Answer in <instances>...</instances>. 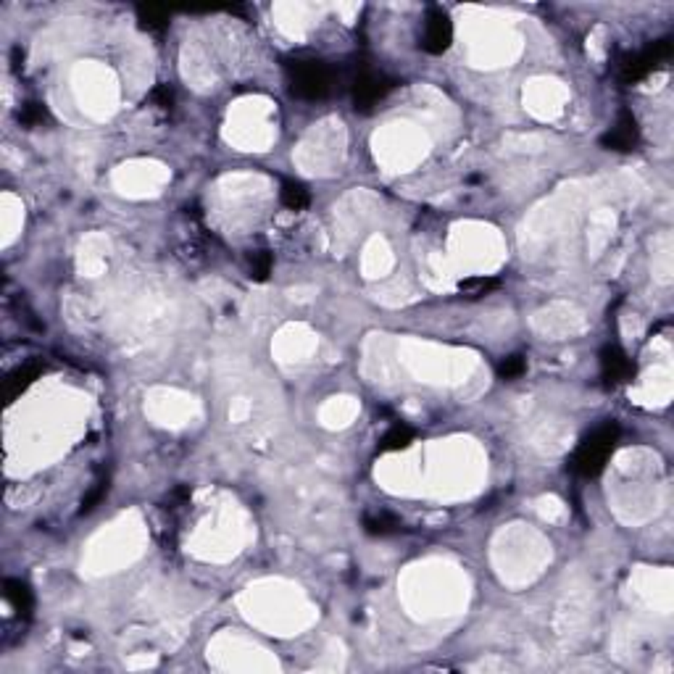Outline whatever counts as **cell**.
Returning a JSON list of instances; mask_svg holds the SVG:
<instances>
[{"instance_id":"6da1fadb","label":"cell","mask_w":674,"mask_h":674,"mask_svg":"<svg viewBox=\"0 0 674 674\" xmlns=\"http://www.w3.org/2000/svg\"><path fill=\"white\" fill-rule=\"evenodd\" d=\"M617 437H619V429L614 425H606L600 427V429H596V432L575 451L572 469H575L577 474H585V477L598 474L600 469H603V464H606L609 453L614 451V446H617Z\"/></svg>"},{"instance_id":"7a4b0ae2","label":"cell","mask_w":674,"mask_h":674,"mask_svg":"<svg viewBox=\"0 0 674 674\" xmlns=\"http://www.w3.org/2000/svg\"><path fill=\"white\" fill-rule=\"evenodd\" d=\"M293 88L303 98H322L329 90V76L319 64H298L295 66Z\"/></svg>"},{"instance_id":"3957f363","label":"cell","mask_w":674,"mask_h":674,"mask_svg":"<svg viewBox=\"0 0 674 674\" xmlns=\"http://www.w3.org/2000/svg\"><path fill=\"white\" fill-rule=\"evenodd\" d=\"M666 55H669V40L653 43L648 50L632 55L630 61L624 64V79H640V76H645L648 71H653L656 66L661 64Z\"/></svg>"},{"instance_id":"277c9868","label":"cell","mask_w":674,"mask_h":674,"mask_svg":"<svg viewBox=\"0 0 674 674\" xmlns=\"http://www.w3.org/2000/svg\"><path fill=\"white\" fill-rule=\"evenodd\" d=\"M451 34H453V29H451V22H448L446 13L443 11L429 13L427 27H425V48L427 50H429V53H443L448 45H451Z\"/></svg>"},{"instance_id":"5b68a950","label":"cell","mask_w":674,"mask_h":674,"mask_svg":"<svg viewBox=\"0 0 674 674\" xmlns=\"http://www.w3.org/2000/svg\"><path fill=\"white\" fill-rule=\"evenodd\" d=\"M606 145L617 148V151H630L632 145L638 142V130H635V119L632 116H621L619 124L603 137Z\"/></svg>"},{"instance_id":"8992f818","label":"cell","mask_w":674,"mask_h":674,"mask_svg":"<svg viewBox=\"0 0 674 674\" xmlns=\"http://www.w3.org/2000/svg\"><path fill=\"white\" fill-rule=\"evenodd\" d=\"M600 366H603V374H606V380H609V382H621L632 369L630 361H627V356H624L621 350H617V348L603 350Z\"/></svg>"},{"instance_id":"52a82bcc","label":"cell","mask_w":674,"mask_h":674,"mask_svg":"<svg viewBox=\"0 0 674 674\" xmlns=\"http://www.w3.org/2000/svg\"><path fill=\"white\" fill-rule=\"evenodd\" d=\"M382 95H385V85H382L377 76H364V79L356 82V103H359L361 109L374 106Z\"/></svg>"},{"instance_id":"ba28073f","label":"cell","mask_w":674,"mask_h":674,"mask_svg":"<svg viewBox=\"0 0 674 674\" xmlns=\"http://www.w3.org/2000/svg\"><path fill=\"white\" fill-rule=\"evenodd\" d=\"M6 596H8V600L13 603V609L22 611V614H29V609H32V596H29L27 585L11 579V582H6Z\"/></svg>"},{"instance_id":"9c48e42d","label":"cell","mask_w":674,"mask_h":674,"mask_svg":"<svg viewBox=\"0 0 674 674\" xmlns=\"http://www.w3.org/2000/svg\"><path fill=\"white\" fill-rule=\"evenodd\" d=\"M282 203L287 208H293V211L308 206V190H305L303 185H298V182H284L282 185Z\"/></svg>"},{"instance_id":"30bf717a","label":"cell","mask_w":674,"mask_h":674,"mask_svg":"<svg viewBox=\"0 0 674 674\" xmlns=\"http://www.w3.org/2000/svg\"><path fill=\"white\" fill-rule=\"evenodd\" d=\"M408 440H411V429H408V427H401V425H398V427H392L390 432L382 437V446H385V448H392V451H395V448H406V446H408Z\"/></svg>"},{"instance_id":"8fae6325","label":"cell","mask_w":674,"mask_h":674,"mask_svg":"<svg viewBox=\"0 0 674 674\" xmlns=\"http://www.w3.org/2000/svg\"><path fill=\"white\" fill-rule=\"evenodd\" d=\"M366 527H369V532H390V530H395L398 527V522L392 519L390 514H377V516H366Z\"/></svg>"},{"instance_id":"7c38bea8","label":"cell","mask_w":674,"mask_h":674,"mask_svg":"<svg viewBox=\"0 0 674 674\" xmlns=\"http://www.w3.org/2000/svg\"><path fill=\"white\" fill-rule=\"evenodd\" d=\"M490 287H495V280H482V277H477V280H467V282L461 284V293L477 298V295L488 293Z\"/></svg>"},{"instance_id":"4fadbf2b","label":"cell","mask_w":674,"mask_h":674,"mask_svg":"<svg viewBox=\"0 0 674 674\" xmlns=\"http://www.w3.org/2000/svg\"><path fill=\"white\" fill-rule=\"evenodd\" d=\"M269 269H272L269 253H253V259H250V272H253V277H256V280H263V277L269 274Z\"/></svg>"},{"instance_id":"5bb4252c","label":"cell","mask_w":674,"mask_h":674,"mask_svg":"<svg viewBox=\"0 0 674 674\" xmlns=\"http://www.w3.org/2000/svg\"><path fill=\"white\" fill-rule=\"evenodd\" d=\"M500 377H506V380H511V377H519L524 371V359L522 356H509V359L503 361L498 366Z\"/></svg>"},{"instance_id":"9a60e30c","label":"cell","mask_w":674,"mask_h":674,"mask_svg":"<svg viewBox=\"0 0 674 674\" xmlns=\"http://www.w3.org/2000/svg\"><path fill=\"white\" fill-rule=\"evenodd\" d=\"M103 493H106V482H98V485L92 488V493H90L88 498H85L82 509H85V511H90V509H92V506H95V503H98V500L103 498Z\"/></svg>"},{"instance_id":"2e32d148","label":"cell","mask_w":674,"mask_h":674,"mask_svg":"<svg viewBox=\"0 0 674 674\" xmlns=\"http://www.w3.org/2000/svg\"><path fill=\"white\" fill-rule=\"evenodd\" d=\"M45 119V111L37 106V103H29L27 106V111H24V121L27 124H34V121H43Z\"/></svg>"},{"instance_id":"e0dca14e","label":"cell","mask_w":674,"mask_h":674,"mask_svg":"<svg viewBox=\"0 0 674 674\" xmlns=\"http://www.w3.org/2000/svg\"><path fill=\"white\" fill-rule=\"evenodd\" d=\"M153 100H158V103H161V109H166V106L172 103V92H169V88L156 90V92H153Z\"/></svg>"}]
</instances>
